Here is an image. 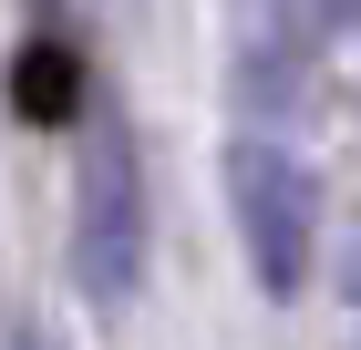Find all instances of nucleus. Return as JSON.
Returning <instances> with one entry per match:
<instances>
[{"label":"nucleus","mask_w":361,"mask_h":350,"mask_svg":"<svg viewBox=\"0 0 361 350\" xmlns=\"http://www.w3.org/2000/svg\"><path fill=\"white\" fill-rule=\"evenodd\" d=\"M145 258H155V196H145V155L124 124H93L83 165H73V289L93 309H124L145 289Z\"/></svg>","instance_id":"nucleus-1"},{"label":"nucleus","mask_w":361,"mask_h":350,"mask_svg":"<svg viewBox=\"0 0 361 350\" xmlns=\"http://www.w3.org/2000/svg\"><path fill=\"white\" fill-rule=\"evenodd\" d=\"M227 216H238L258 299H300L310 268H320V175L258 124L227 144Z\"/></svg>","instance_id":"nucleus-2"},{"label":"nucleus","mask_w":361,"mask_h":350,"mask_svg":"<svg viewBox=\"0 0 361 350\" xmlns=\"http://www.w3.org/2000/svg\"><path fill=\"white\" fill-rule=\"evenodd\" d=\"M11 113L21 124H73L83 113V52L62 31H31L21 52H11Z\"/></svg>","instance_id":"nucleus-3"},{"label":"nucleus","mask_w":361,"mask_h":350,"mask_svg":"<svg viewBox=\"0 0 361 350\" xmlns=\"http://www.w3.org/2000/svg\"><path fill=\"white\" fill-rule=\"evenodd\" d=\"M341 309H351V350H361V216L341 227Z\"/></svg>","instance_id":"nucleus-4"},{"label":"nucleus","mask_w":361,"mask_h":350,"mask_svg":"<svg viewBox=\"0 0 361 350\" xmlns=\"http://www.w3.org/2000/svg\"><path fill=\"white\" fill-rule=\"evenodd\" d=\"M320 31H361V0H320Z\"/></svg>","instance_id":"nucleus-5"}]
</instances>
